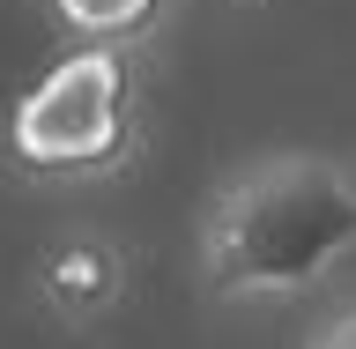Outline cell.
<instances>
[{"mask_svg":"<svg viewBox=\"0 0 356 349\" xmlns=\"http://www.w3.org/2000/svg\"><path fill=\"white\" fill-rule=\"evenodd\" d=\"M356 245V171L341 156H267L200 223V267L222 297H297Z\"/></svg>","mask_w":356,"mask_h":349,"instance_id":"6da1fadb","label":"cell"},{"mask_svg":"<svg viewBox=\"0 0 356 349\" xmlns=\"http://www.w3.org/2000/svg\"><path fill=\"white\" fill-rule=\"evenodd\" d=\"M8 156L38 178H111L134 156V60L127 45H82L22 89Z\"/></svg>","mask_w":356,"mask_h":349,"instance_id":"7a4b0ae2","label":"cell"},{"mask_svg":"<svg viewBox=\"0 0 356 349\" xmlns=\"http://www.w3.org/2000/svg\"><path fill=\"white\" fill-rule=\"evenodd\" d=\"M38 283H44V305L60 312L67 327H89L97 312L119 305V290H127V261H119L104 238H67V245L44 253Z\"/></svg>","mask_w":356,"mask_h":349,"instance_id":"3957f363","label":"cell"},{"mask_svg":"<svg viewBox=\"0 0 356 349\" xmlns=\"http://www.w3.org/2000/svg\"><path fill=\"white\" fill-rule=\"evenodd\" d=\"M52 8H60V22L74 38H89V45H127V38H141V30L163 15V0H52Z\"/></svg>","mask_w":356,"mask_h":349,"instance_id":"277c9868","label":"cell"},{"mask_svg":"<svg viewBox=\"0 0 356 349\" xmlns=\"http://www.w3.org/2000/svg\"><path fill=\"white\" fill-rule=\"evenodd\" d=\"M312 349H356V305H349V312H334L327 327H319V342H312Z\"/></svg>","mask_w":356,"mask_h":349,"instance_id":"5b68a950","label":"cell"}]
</instances>
